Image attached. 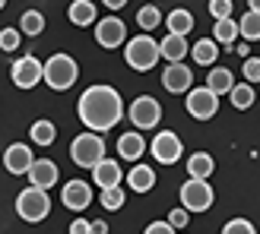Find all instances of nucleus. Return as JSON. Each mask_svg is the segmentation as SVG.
<instances>
[{
    "label": "nucleus",
    "mask_w": 260,
    "mask_h": 234,
    "mask_svg": "<svg viewBox=\"0 0 260 234\" xmlns=\"http://www.w3.org/2000/svg\"><path fill=\"white\" fill-rule=\"evenodd\" d=\"M76 114L80 121L86 124V130L92 133H105V130L118 127L121 117H124V101H121V92L108 83H95L89 86L86 92L76 101Z\"/></svg>",
    "instance_id": "1"
},
{
    "label": "nucleus",
    "mask_w": 260,
    "mask_h": 234,
    "mask_svg": "<svg viewBox=\"0 0 260 234\" xmlns=\"http://www.w3.org/2000/svg\"><path fill=\"white\" fill-rule=\"evenodd\" d=\"M213 200H216V193L206 180L190 177L187 184H181V206H184L187 212H206L213 206Z\"/></svg>",
    "instance_id": "6"
},
{
    "label": "nucleus",
    "mask_w": 260,
    "mask_h": 234,
    "mask_svg": "<svg viewBox=\"0 0 260 234\" xmlns=\"http://www.w3.org/2000/svg\"><path fill=\"white\" fill-rule=\"evenodd\" d=\"M10 80L16 89H35L38 83L45 80V63H38L32 54L29 57H19V60H13V67H10Z\"/></svg>",
    "instance_id": "9"
},
{
    "label": "nucleus",
    "mask_w": 260,
    "mask_h": 234,
    "mask_svg": "<svg viewBox=\"0 0 260 234\" xmlns=\"http://www.w3.org/2000/svg\"><path fill=\"white\" fill-rule=\"evenodd\" d=\"M29 136H32L35 146H51V142L57 139V127L51 124V121H35L29 127Z\"/></svg>",
    "instance_id": "27"
},
{
    "label": "nucleus",
    "mask_w": 260,
    "mask_h": 234,
    "mask_svg": "<svg viewBox=\"0 0 260 234\" xmlns=\"http://www.w3.org/2000/svg\"><path fill=\"white\" fill-rule=\"evenodd\" d=\"M99 200H102V206H105L108 212H118L127 197H124V190H121V187H108V190H102V197H99Z\"/></svg>",
    "instance_id": "31"
},
{
    "label": "nucleus",
    "mask_w": 260,
    "mask_h": 234,
    "mask_svg": "<svg viewBox=\"0 0 260 234\" xmlns=\"http://www.w3.org/2000/svg\"><path fill=\"white\" fill-rule=\"evenodd\" d=\"M76 76H80V67H76V60L70 54L48 57V63H45V83L54 89V92H67V89L76 83Z\"/></svg>",
    "instance_id": "3"
},
{
    "label": "nucleus",
    "mask_w": 260,
    "mask_h": 234,
    "mask_svg": "<svg viewBox=\"0 0 260 234\" xmlns=\"http://www.w3.org/2000/svg\"><path fill=\"white\" fill-rule=\"evenodd\" d=\"M222 234H257V228L248 222V218H232V222H225Z\"/></svg>",
    "instance_id": "33"
},
{
    "label": "nucleus",
    "mask_w": 260,
    "mask_h": 234,
    "mask_svg": "<svg viewBox=\"0 0 260 234\" xmlns=\"http://www.w3.org/2000/svg\"><path fill=\"white\" fill-rule=\"evenodd\" d=\"M4 7H7V0H0V10H4Z\"/></svg>",
    "instance_id": "42"
},
{
    "label": "nucleus",
    "mask_w": 260,
    "mask_h": 234,
    "mask_svg": "<svg viewBox=\"0 0 260 234\" xmlns=\"http://www.w3.org/2000/svg\"><path fill=\"white\" fill-rule=\"evenodd\" d=\"M159 48H162V57L168 63H181L187 57V35H172V32H168L159 42Z\"/></svg>",
    "instance_id": "18"
},
{
    "label": "nucleus",
    "mask_w": 260,
    "mask_h": 234,
    "mask_svg": "<svg viewBox=\"0 0 260 234\" xmlns=\"http://www.w3.org/2000/svg\"><path fill=\"white\" fill-rule=\"evenodd\" d=\"M216 171V159L210 152H193L190 159H187V174L190 177H197V180H206V177H213Z\"/></svg>",
    "instance_id": "19"
},
{
    "label": "nucleus",
    "mask_w": 260,
    "mask_h": 234,
    "mask_svg": "<svg viewBox=\"0 0 260 234\" xmlns=\"http://www.w3.org/2000/svg\"><path fill=\"white\" fill-rule=\"evenodd\" d=\"M32 165H35V155H32V149L25 146V142H13V146H7L4 168H7L10 174H29Z\"/></svg>",
    "instance_id": "13"
},
{
    "label": "nucleus",
    "mask_w": 260,
    "mask_h": 234,
    "mask_svg": "<svg viewBox=\"0 0 260 234\" xmlns=\"http://www.w3.org/2000/svg\"><path fill=\"white\" fill-rule=\"evenodd\" d=\"M143 152H146V139H143V133H121V139H118V155L121 159H127V162H137V159H143Z\"/></svg>",
    "instance_id": "17"
},
{
    "label": "nucleus",
    "mask_w": 260,
    "mask_h": 234,
    "mask_svg": "<svg viewBox=\"0 0 260 234\" xmlns=\"http://www.w3.org/2000/svg\"><path fill=\"white\" fill-rule=\"evenodd\" d=\"M108 10H121V7H127V0H102Z\"/></svg>",
    "instance_id": "39"
},
{
    "label": "nucleus",
    "mask_w": 260,
    "mask_h": 234,
    "mask_svg": "<svg viewBox=\"0 0 260 234\" xmlns=\"http://www.w3.org/2000/svg\"><path fill=\"white\" fill-rule=\"evenodd\" d=\"M165 25H168V32H172V35H187L193 29V13L184 10V7H178V10H172L165 16Z\"/></svg>",
    "instance_id": "23"
},
{
    "label": "nucleus",
    "mask_w": 260,
    "mask_h": 234,
    "mask_svg": "<svg viewBox=\"0 0 260 234\" xmlns=\"http://www.w3.org/2000/svg\"><path fill=\"white\" fill-rule=\"evenodd\" d=\"M70 234H92V222H86V218H76L70 225Z\"/></svg>",
    "instance_id": "38"
},
{
    "label": "nucleus",
    "mask_w": 260,
    "mask_h": 234,
    "mask_svg": "<svg viewBox=\"0 0 260 234\" xmlns=\"http://www.w3.org/2000/svg\"><path fill=\"white\" fill-rule=\"evenodd\" d=\"M19 29H10V25H7V29H0V51H7V54H10V51H16L19 48Z\"/></svg>",
    "instance_id": "32"
},
{
    "label": "nucleus",
    "mask_w": 260,
    "mask_h": 234,
    "mask_svg": "<svg viewBox=\"0 0 260 234\" xmlns=\"http://www.w3.org/2000/svg\"><path fill=\"white\" fill-rule=\"evenodd\" d=\"M146 234H175V228L168 222H152V225H146Z\"/></svg>",
    "instance_id": "37"
},
{
    "label": "nucleus",
    "mask_w": 260,
    "mask_h": 234,
    "mask_svg": "<svg viewBox=\"0 0 260 234\" xmlns=\"http://www.w3.org/2000/svg\"><path fill=\"white\" fill-rule=\"evenodd\" d=\"M238 32H241V38H248V42H257L260 38V13H254V10L244 13L238 19Z\"/></svg>",
    "instance_id": "30"
},
{
    "label": "nucleus",
    "mask_w": 260,
    "mask_h": 234,
    "mask_svg": "<svg viewBox=\"0 0 260 234\" xmlns=\"http://www.w3.org/2000/svg\"><path fill=\"white\" fill-rule=\"evenodd\" d=\"M248 7H251L254 13H260V0H248Z\"/></svg>",
    "instance_id": "41"
},
{
    "label": "nucleus",
    "mask_w": 260,
    "mask_h": 234,
    "mask_svg": "<svg viewBox=\"0 0 260 234\" xmlns=\"http://www.w3.org/2000/svg\"><path fill=\"white\" fill-rule=\"evenodd\" d=\"M162 57V48L155 38L149 35H137V38H130L127 48H124V60H127V67L130 70H137V73H149L155 63H159Z\"/></svg>",
    "instance_id": "2"
},
{
    "label": "nucleus",
    "mask_w": 260,
    "mask_h": 234,
    "mask_svg": "<svg viewBox=\"0 0 260 234\" xmlns=\"http://www.w3.org/2000/svg\"><path fill=\"white\" fill-rule=\"evenodd\" d=\"M241 73H244L248 83H260V57H248L244 67H241Z\"/></svg>",
    "instance_id": "35"
},
{
    "label": "nucleus",
    "mask_w": 260,
    "mask_h": 234,
    "mask_svg": "<svg viewBox=\"0 0 260 234\" xmlns=\"http://www.w3.org/2000/svg\"><path fill=\"white\" fill-rule=\"evenodd\" d=\"M29 184L32 187H38V190H51L57 184V177H60V171H57V165L51 162V159H35V165L29 168Z\"/></svg>",
    "instance_id": "15"
},
{
    "label": "nucleus",
    "mask_w": 260,
    "mask_h": 234,
    "mask_svg": "<svg viewBox=\"0 0 260 234\" xmlns=\"http://www.w3.org/2000/svg\"><path fill=\"white\" fill-rule=\"evenodd\" d=\"M16 212L22 222H45L48 212H51V197L48 190H38V187H25L19 197H16Z\"/></svg>",
    "instance_id": "4"
},
{
    "label": "nucleus",
    "mask_w": 260,
    "mask_h": 234,
    "mask_svg": "<svg viewBox=\"0 0 260 234\" xmlns=\"http://www.w3.org/2000/svg\"><path fill=\"white\" fill-rule=\"evenodd\" d=\"M152 159L159 165H175L181 159V152H184V146H181V139L172 133V130H162V133H155L152 139Z\"/></svg>",
    "instance_id": "10"
},
{
    "label": "nucleus",
    "mask_w": 260,
    "mask_h": 234,
    "mask_svg": "<svg viewBox=\"0 0 260 234\" xmlns=\"http://www.w3.org/2000/svg\"><path fill=\"white\" fill-rule=\"evenodd\" d=\"M254 98H257V92H254L251 83H235V86H232V92H229L232 108H238V111H248L254 105Z\"/></svg>",
    "instance_id": "24"
},
{
    "label": "nucleus",
    "mask_w": 260,
    "mask_h": 234,
    "mask_svg": "<svg viewBox=\"0 0 260 234\" xmlns=\"http://www.w3.org/2000/svg\"><path fill=\"white\" fill-rule=\"evenodd\" d=\"M184 108H187V114L193 117V121H213L216 111H219V95L213 92V89H206V86L190 89Z\"/></svg>",
    "instance_id": "8"
},
{
    "label": "nucleus",
    "mask_w": 260,
    "mask_h": 234,
    "mask_svg": "<svg viewBox=\"0 0 260 234\" xmlns=\"http://www.w3.org/2000/svg\"><path fill=\"white\" fill-rule=\"evenodd\" d=\"M92 184H99L102 190L121 187V165L114 162V159H102V162L92 168Z\"/></svg>",
    "instance_id": "16"
},
{
    "label": "nucleus",
    "mask_w": 260,
    "mask_h": 234,
    "mask_svg": "<svg viewBox=\"0 0 260 234\" xmlns=\"http://www.w3.org/2000/svg\"><path fill=\"white\" fill-rule=\"evenodd\" d=\"M190 83H193V73H190V67H184V63H168L165 73H162V86L172 95L190 92Z\"/></svg>",
    "instance_id": "14"
},
{
    "label": "nucleus",
    "mask_w": 260,
    "mask_h": 234,
    "mask_svg": "<svg viewBox=\"0 0 260 234\" xmlns=\"http://www.w3.org/2000/svg\"><path fill=\"white\" fill-rule=\"evenodd\" d=\"M127 117H130V124H134V130H155L162 121V105L152 95H140L134 105H130Z\"/></svg>",
    "instance_id": "7"
},
{
    "label": "nucleus",
    "mask_w": 260,
    "mask_h": 234,
    "mask_svg": "<svg viewBox=\"0 0 260 234\" xmlns=\"http://www.w3.org/2000/svg\"><path fill=\"white\" fill-rule=\"evenodd\" d=\"M187 222H190V212L184 209V206H181V209H172V212H168V225H172L175 231H178V228H187Z\"/></svg>",
    "instance_id": "36"
},
{
    "label": "nucleus",
    "mask_w": 260,
    "mask_h": 234,
    "mask_svg": "<svg viewBox=\"0 0 260 234\" xmlns=\"http://www.w3.org/2000/svg\"><path fill=\"white\" fill-rule=\"evenodd\" d=\"M92 234H108V225L105 222H92Z\"/></svg>",
    "instance_id": "40"
},
{
    "label": "nucleus",
    "mask_w": 260,
    "mask_h": 234,
    "mask_svg": "<svg viewBox=\"0 0 260 234\" xmlns=\"http://www.w3.org/2000/svg\"><path fill=\"white\" fill-rule=\"evenodd\" d=\"M19 32H25V35H42L45 32V16L38 10H25L22 13V19H19Z\"/></svg>",
    "instance_id": "29"
},
{
    "label": "nucleus",
    "mask_w": 260,
    "mask_h": 234,
    "mask_svg": "<svg viewBox=\"0 0 260 234\" xmlns=\"http://www.w3.org/2000/svg\"><path fill=\"white\" fill-rule=\"evenodd\" d=\"M70 159L80 168H95L102 159H105V139L99 133H80L70 142Z\"/></svg>",
    "instance_id": "5"
},
{
    "label": "nucleus",
    "mask_w": 260,
    "mask_h": 234,
    "mask_svg": "<svg viewBox=\"0 0 260 234\" xmlns=\"http://www.w3.org/2000/svg\"><path fill=\"white\" fill-rule=\"evenodd\" d=\"M70 22L73 25H92L95 22V4L92 0H73L70 4Z\"/></svg>",
    "instance_id": "26"
},
{
    "label": "nucleus",
    "mask_w": 260,
    "mask_h": 234,
    "mask_svg": "<svg viewBox=\"0 0 260 234\" xmlns=\"http://www.w3.org/2000/svg\"><path fill=\"white\" fill-rule=\"evenodd\" d=\"M124 38H127V25H124V19H118V16H105V19H99L95 22V42L102 45V48H118V45H124Z\"/></svg>",
    "instance_id": "11"
},
{
    "label": "nucleus",
    "mask_w": 260,
    "mask_h": 234,
    "mask_svg": "<svg viewBox=\"0 0 260 234\" xmlns=\"http://www.w3.org/2000/svg\"><path fill=\"white\" fill-rule=\"evenodd\" d=\"M190 57L197 60L200 67H210V70H213V63H216V57H219V45L213 42V38H200V42H193Z\"/></svg>",
    "instance_id": "21"
},
{
    "label": "nucleus",
    "mask_w": 260,
    "mask_h": 234,
    "mask_svg": "<svg viewBox=\"0 0 260 234\" xmlns=\"http://www.w3.org/2000/svg\"><path fill=\"white\" fill-rule=\"evenodd\" d=\"M210 16L213 19H229L232 16V0H210Z\"/></svg>",
    "instance_id": "34"
},
{
    "label": "nucleus",
    "mask_w": 260,
    "mask_h": 234,
    "mask_svg": "<svg viewBox=\"0 0 260 234\" xmlns=\"http://www.w3.org/2000/svg\"><path fill=\"white\" fill-rule=\"evenodd\" d=\"M60 203L73 212H83V209H89V203H92V187H89L86 180H67L63 190H60Z\"/></svg>",
    "instance_id": "12"
},
{
    "label": "nucleus",
    "mask_w": 260,
    "mask_h": 234,
    "mask_svg": "<svg viewBox=\"0 0 260 234\" xmlns=\"http://www.w3.org/2000/svg\"><path fill=\"white\" fill-rule=\"evenodd\" d=\"M127 184L134 193H149L155 187V171L149 165H134V171L127 174Z\"/></svg>",
    "instance_id": "20"
},
{
    "label": "nucleus",
    "mask_w": 260,
    "mask_h": 234,
    "mask_svg": "<svg viewBox=\"0 0 260 234\" xmlns=\"http://www.w3.org/2000/svg\"><path fill=\"white\" fill-rule=\"evenodd\" d=\"M241 32H238V19H216V25H213V42L216 45H232L238 38Z\"/></svg>",
    "instance_id": "25"
},
{
    "label": "nucleus",
    "mask_w": 260,
    "mask_h": 234,
    "mask_svg": "<svg viewBox=\"0 0 260 234\" xmlns=\"http://www.w3.org/2000/svg\"><path fill=\"white\" fill-rule=\"evenodd\" d=\"M137 25H140L143 32L159 29V25H162V10L159 7H140L137 10Z\"/></svg>",
    "instance_id": "28"
},
{
    "label": "nucleus",
    "mask_w": 260,
    "mask_h": 234,
    "mask_svg": "<svg viewBox=\"0 0 260 234\" xmlns=\"http://www.w3.org/2000/svg\"><path fill=\"white\" fill-rule=\"evenodd\" d=\"M232 86H235V76H232V70H225V67H213L210 73H206V89H213L216 95H229Z\"/></svg>",
    "instance_id": "22"
}]
</instances>
